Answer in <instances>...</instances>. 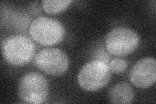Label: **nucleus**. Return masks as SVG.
<instances>
[{
  "label": "nucleus",
  "instance_id": "obj_1",
  "mask_svg": "<svg viewBox=\"0 0 156 104\" xmlns=\"http://www.w3.org/2000/svg\"><path fill=\"white\" fill-rule=\"evenodd\" d=\"M2 55L5 60L14 66H22L31 61L35 46L30 38L17 34L7 38L2 42Z\"/></svg>",
  "mask_w": 156,
  "mask_h": 104
},
{
  "label": "nucleus",
  "instance_id": "obj_2",
  "mask_svg": "<svg viewBox=\"0 0 156 104\" xmlns=\"http://www.w3.org/2000/svg\"><path fill=\"white\" fill-rule=\"evenodd\" d=\"M29 32L33 41L43 46L60 43L65 35L62 23L56 19L46 16H39L34 20Z\"/></svg>",
  "mask_w": 156,
  "mask_h": 104
},
{
  "label": "nucleus",
  "instance_id": "obj_3",
  "mask_svg": "<svg viewBox=\"0 0 156 104\" xmlns=\"http://www.w3.org/2000/svg\"><path fill=\"white\" fill-rule=\"evenodd\" d=\"M111 70L105 61L96 59L83 66L77 75V82L84 90L99 91L106 86L111 77Z\"/></svg>",
  "mask_w": 156,
  "mask_h": 104
},
{
  "label": "nucleus",
  "instance_id": "obj_4",
  "mask_svg": "<svg viewBox=\"0 0 156 104\" xmlns=\"http://www.w3.org/2000/svg\"><path fill=\"white\" fill-rule=\"evenodd\" d=\"M18 94L20 99L25 103H42L48 96V82L40 73L28 72L19 81Z\"/></svg>",
  "mask_w": 156,
  "mask_h": 104
},
{
  "label": "nucleus",
  "instance_id": "obj_5",
  "mask_svg": "<svg viewBox=\"0 0 156 104\" xmlns=\"http://www.w3.org/2000/svg\"><path fill=\"white\" fill-rule=\"evenodd\" d=\"M139 44V37L133 29L118 27L111 30L105 38V47L113 56H126L133 53Z\"/></svg>",
  "mask_w": 156,
  "mask_h": 104
},
{
  "label": "nucleus",
  "instance_id": "obj_6",
  "mask_svg": "<svg viewBox=\"0 0 156 104\" xmlns=\"http://www.w3.org/2000/svg\"><path fill=\"white\" fill-rule=\"evenodd\" d=\"M34 62L38 69L51 76L62 75L69 66V59L65 52L54 48L42 49Z\"/></svg>",
  "mask_w": 156,
  "mask_h": 104
},
{
  "label": "nucleus",
  "instance_id": "obj_7",
  "mask_svg": "<svg viewBox=\"0 0 156 104\" xmlns=\"http://www.w3.org/2000/svg\"><path fill=\"white\" fill-rule=\"evenodd\" d=\"M129 80L140 88L152 86L156 80V61L152 57H146L136 62L129 73Z\"/></svg>",
  "mask_w": 156,
  "mask_h": 104
},
{
  "label": "nucleus",
  "instance_id": "obj_8",
  "mask_svg": "<svg viewBox=\"0 0 156 104\" xmlns=\"http://www.w3.org/2000/svg\"><path fill=\"white\" fill-rule=\"evenodd\" d=\"M134 92L126 82H120L111 87L109 91V101L111 103L129 104L132 103Z\"/></svg>",
  "mask_w": 156,
  "mask_h": 104
},
{
  "label": "nucleus",
  "instance_id": "obj_9",
  "mask_svg": "<svg viewBox=\"0 0 156 104\" xmlns=\"http://www.w3.org/2000/svg\"><path fill=\"white\" fill-rule=\"evenodd\" d=\"M71 3V0H44L42 2V7L48 14H57L65 10Z\"/></svg>",
  "mask_w": 156,
  "mask_h": 104
},
{
  "label": "nucleus",
  "instance_id": "obj_10",
  "mask_svg": "<svg viewBox=\"0 0 156 104\" xmlns=\"http://www.w3.org/2000/svg\"><path fill=\"white\" fill-rule=\"evenodd\" d=\"M128 66V62L122 58H115L109 63V68L111 72L117 74L123 72Z\"/></svg>",
  "mask_w": 156,
  "mask_h": 104
}]
</instances>
